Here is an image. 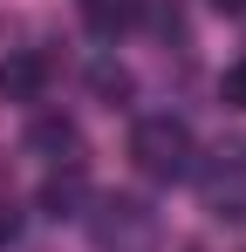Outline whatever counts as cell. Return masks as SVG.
Segmentation results:
<instances>
[{
  "instance_id": "cell-1",
  "label": "cell",
  "mask_w": 246,
  "mask_h": 252,
  "mask_svg": "<svg viewBox=\"0 0 246 252\" xmlns=\"http://www.w3.org/2000/svg\"><path fill=\"white\" fill-rule=\"evenodd\" d=\"M130 157H137L144 177L171 184V177L192 170V129L178 123V116H144V123L130 129Z\"/></svg>"
},
{
  "instance_id": "cell-2",
  "label": "cell",
  "mask_w": 246,
  "mask_h": 252,
  "mask_svg": "<svg viewBox=\"0 0 246 252\" xmlns=\"http://www.w3.org/2000/svg\"><path fill=\"white\" fill-rule=\"evenodd\" d=\"M96 246L103 252H158V218L137 198H110L96 211Z\"/></svg>"
},
{
  "instance_id": "cell-3",
  "label": "cell",
  "mask_w": 246,
  "mask_h": 252,
  "mask_svg": "<svg viewBox=\"0 0 246 252\" xmlns=\"http://www.w3.org/2000/svg\"><path fill=\"white\" fill-rule=\"evenodd\" d=\"M41 89H48V62L41 55H7L0 62V95L7 102H35Z\"/></svg>"
},
{
  "instance_id": "cell-4",
  "label": "cell",
  "mask_w": 246,
  "mask_h": 252,
  "mask_svg": "<svg viewBox=\"0 0 246 252\" xmlns=\"http://www.w3.org/2000/svg\"><path fill=\"white\" fill-rule=\"evenodd\" d=\"M137 14H144V0H82V21L103 41H117L123 28H137Z\"/></svg>"
},
{
  "instance_id": "cell-5",
  "label": "cell",
  "mask_w": 246,
  "mask_h": 252,
  "mask_svg": "<svg viewBox=\"0 0 246 252\" xmlns=\"http://www.w3.org/2000/svg\"><path fill=\"white\" fill-rule=\"evenodd\" d=\"M89 89H96L103 102H123V95H130V68H123V62H96V68H89Z\"/></svg>"
},
{
  "instance_id": "cell-6",
  "label": "cell",
  "mask_w": 246,
  "mask_h": 252,
  "mask_svg": "<svg viewBox=\"0 0 246 252\" xmlns=\"http://www.w3.org/2000/svg\"><path fill=\"white\" fill-rule=\"evenodd\" d=\"M82 198V177L69 170V177H48V191H41V211L48 218H69V205Z\"/></svg>"
},
{
  "instance_id": "cell-7",
  "label": "cell",
  "mask_w": 246,
  "mask_h": 252,
  "mask_svg": "<svg viewBox=\"0 0 246 252\" xmlns=\"http://www.w3.org/2000/svg\"><path fill=\"white\" fill-rule=\"evenodd\" d=\"M219 95H226L233 109H246V62H240V68H226V75H219Z\"/></svg>"
},
{
  "instance_id": "cell-8",
  "label": "cell",
  "mask_w": 246,
  "mask_h": 252,
  "mask_svg": "<svg viewBox=\"0 0 246 252\" xmlns=\"http://www.w3.org/2000/svg\"><path fill=\"white\" fill-rule=\"evenodd\" d=\"M35 143H41V150H69V143H76V129H69V123H41Z\"/></svg>"
},
{
  "instance_id": "cell-9",
  "label": "cell",
  "mask_w": 246,
  "mask_h": 252,
  "mask_svg": "<svg viewBox=\"0 0 246 252\" xmlns=\"http://www.w3.org/2000/svg\"><path fill=\"white\" fill-rule=\"evenodd\" d=\"M14 239H21V211L0 205V246H14Z\"/></svg>"
},
{
  "instance_id": "cell-10",
  "label": "cell",
  "mask_w": 246,
  "mask_h": 252,
  "mask_svg": "<svg viewBox=\"0 0 246 252\" xmlns=\"http://www.w3.org/2000/svg\"><path fill=\"white\" fill-rule=\"evenodd\" d=\"M212 7H219V14H246V0H212Z\"/></svg>"
}]
</instances>
